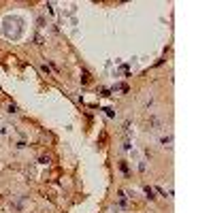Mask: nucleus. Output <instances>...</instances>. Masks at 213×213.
I'll return each instance as SVG.
<instances>
[{
	"mask_svg": "<svg viewBox=\"0 0 213 213\" xmlns=\"http://www.w3.org/2000/svg\"><path fill=\"white\" fill-rule=\"evenodd\" d=\"M160 147H164V149H173V134H160Z\"/></svg>",
	"mask_w": 213,
	"mask_h": 213,
	"instance_id": "f257e3e1",
	"label": "nucleus"
},
{
	"mask_svg": "<svg viewBox=\"0 0 213 213\" xmlns=\"http://www.w3.org/2000/svg\"><path fill=\"white\" fill-rule=\"evenodd\" d=\"M143 192H145V198H149V201H156V198H158L154 188H149V186H143Z\"/></svg>",
	"mask_w": 213,
	"mask_h": 213,
	"instance_id": "f03ea898",
	"label": "nucleus"
},
{
	"mask_svg": "<svg viewBox=\"0 0 213 213\" xmlns=\"http://www.w3.org/2000/svg\"><path fill=\"white\" fill-rule=\"evenodd\" d=\"M147 126H149V128H160V126H162V119L154 115V117H149V119H147Z\"/></svg>",
	"mask_w": 213,
	"mask_h": 213,
	"instance_id": "7ed1b4c3",
	"label": "nucleus"
},
{
	"mask_svg": "<svg viewBox=\"0 0 213 213\" xmlns=\"http://www.w3.org/2000/svg\"><path fill=\"white\" fill-rule=\"evenodd\" d=\"M124 136H126V139H130V136H132V126H130V121H126V124H124Z\"/></svg>",
	"mask_w": 213,
	"mask_h": 213,
	"instance_id": "20e7f679",
	"label": "nucleus"
},
{
	"mask_svg": "<svg viewBox=\"0 0 213 213\" xmlns=\"http://www.w3.org/2000/svg\"><path fill=\"white\" fill-rule=\"evenodd\" d=\"M7 113H9V115H17V113H19L17 105H9V106H7Z\"/></svg>",
	"mask_w": 213,
	"mask_h": 213,
	"instance_id": "39448f33",
	"label": "nucleus"
},
{
	"mask_svg": "<svg viewBox=\"0 0 213 213\" xmlns=\"http://www.w3.org/2000/svg\"><path fill=\"white\" fill-rule=\"evenodd\" d=\"M119 171H121L124 175H128V162H126V160H119Z\"/></svg>",
	"mask_w": 213,
	"mask_h": 213,
	"instance_id": "423d86ee",
	"label": "nucleus"
},
{
	"mask_svg": "<svg viewBox=\"0 0 213 213\" xmlns=\"http://www.w3.org/2000/svg\"><path fill=\"white\" fill-rule=\"evenodd\" d=\"M81 83H83V85H87V83H90V72H87V71L81 72Z\"/></svg>",
	"mask_w": 213,
	"mask_h": 213,
	"instance_id": "0eeeda50",
	"label": "nucleus"
},
{
	"mask_svg": "<svg viewBox=\"0 0 213 213\" xmlns=\"http://www.w3.org/2000/svg\"><path fill=\"white\" fill-rule=\"evenodd\" d=\"M121 149H124V151H130V149H132V141H130V139H126V141H124Z\"/></svg>",
	"mask_w": 213,
	"mask_h": 213,
	"instance_id": "6e6552de",
	"label": "nucleus"
},
{
	"mask_svg": "<svg viewBox=\"0 0 213 213\" xmlns=\"http://www.w3.org/2000/svg\"><path fill=\"white\" fill-rule=\"evenodd\" d=\"M105 113H106V117H115V115H117L115 109H111V106H105Z\"/></svg>",
	"mask_w": 213,
	"mask_h": 213,
	"instance_id": "1a4fd4ad",
	"label": "nucleus"
},
{
	"mask_svg": "<svg viewBox=\"0 0 213 213\" xmlns=\"http://www.w3.org/2000/svg\"><path fill=\"white\" fill-rule=\"evenodd\" d=\"M41 72H45V75H51V68H49V64H45V62H43V64H41Z\"/></svg>",
	"mask_w": 213,
	"mask_h": 213,
	"instance_id": "9d476101",
	"label": "nucleus"
},
{
	"mask_svg": "<svg viewBox=\"0 0 213 213\" xmlns=\"http://www.w3.org/2000/svg\"><path fill=\"white\" fill-rule=\"evenodd\" d=\"M26 147H28V143H26V141H17V143H15V149H26Z\"/></svg>",
	"mask_w": 213,
	"mask_h": 213,
	"instance_id": "9b49d317",
	"label": "nucleus"
},
{
	"mask_svg": "<svg viewBox=\"0 0 213 213\" xmlns=\"http://www.w3.org/2000/svg\"><path fill=\"white\" fill-rule=\"evenodd\" d=\"M139 171H141V173H145V171H147V164H145V160H141V162H139Z\"/></svg>",
	"mask_w": 213,
	"mask_h": 213,
	"instance_id": "f8f14e48",
	"label": "nucleus"
},
{
	"mask_svg": "<svg viewBox=\"0 0 213 213\" xmlns=\"http://www.w3.org/2000/svg\"><path fill=\"white\" fill-rule=\"evenodd\" d=\"M49 162V156H41V158H38V164H47Z\"/></svg>",
	"mask_w": 213,
	"mask_h": 213,
	"instance_id": "ddd939ff",
	"label": "nucleus"
},
{
	"mask_svg": "<svg viewBox=\"0 0 213 213\" xmlns=\"http://www.w3.org/2000/svg\"><path fill=\"white\" fill-rule=\"evenodd\" d=\"M0 134H2V136L9 134V126H0Z\"/></svg>",
	"mask_w": 213,
	"mask_h": 213,
	"instance_id": "4468645a",
	"label": "nucleus"
}]
</instances>
